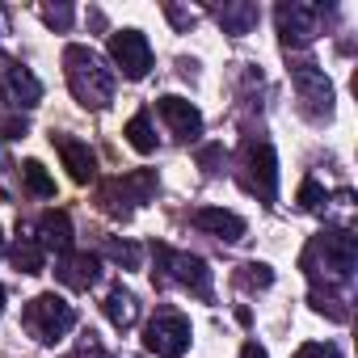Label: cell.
Listing matches in <instances>:
<instances>
[{
    "mask_svg": "<svg viewBox=\"0 0 358 358\" xmlns=\"http://www.w3.org/2000/svg\"><path fill=\"white\" fill-rule=\"evenodd\" d=\"M5 169H9V160H5V156H0V186H5V182H9V177H5Z\"/></svg>",
    "mask_w": 358,
    "mask_h": 358,
    "instance_id": "cell-29",
    "label": "cell"
},
{
    "mask_svg": "<svg viewBox=\"0 0 358 358\" xmlns=\"http://www.w3.org/2000/svg\"><path fill=\"white\" fill-rule=\"evenodd\" d=\"M156 253H160V262H164V270H169V278H173V282L190 287L199 299H211V270H207V262H203V257H190V253H169V249H156Z\"/></svg>",
    "mask_w": 358,
    "mask_h": 358,
    "instance_id": "cell-10",
    "label": "cell"
},
{
    "mask_svg": "<svg viewBox=\"0 0 358 358\" xmlns=\"http://www.w3.org/2000/svg\"><path fill=\"white\" fill-rule=\"evenodd\" d=\"M194 228H203V232H211V236H220V241H241V236H245V220L232 215V211H224V207H203V211H194Z\"/></svg>",
    "mask_w": 358,
    "mask_h": 358,
    "instance_id": "cell-16",
    "label": "cell"
},
{
    "mask_svg": "<svg viewBox=\"0 0 358 358\" xmlns=\"http://www.w3.org/2000/svg\"><path fill=\"white\" fill-rule=\"evenodd\" d=\"M0 22H5V9H0Z\"/></svg>",
    "mask_w": 358,
    "mask_h": 358,
    "instance_id": "cell-32",
    "label": "cell"
},
{
    "mask_svg": "<svg viewBox=\"0 0 358 358\" xmlns=\"http://www.w3.org/2000/svg\"><path fill=\"white\" fill-rule=\"evenodd\" d=\"M241 358H270V354H266V350H262L257 341H245V350H241Z\"/></svg>",
    "mask_w": 358,
    "mask_h": 358,
    "instance_id": "cell-28",
    "label": "cell"
},
{
    "mask_svg": "<svg viewBox=\"0 0 358 358\" xmlns=\"http://www.w3.org/2000/svg\"><path fill=\"white\" fill-rule=\"evenodd\" d=\"M0 89H5L9 101L22 106V110H34V106L43 101V85H38V76H34L30 68H22L17 59H9V55H0Z\"/></svg>",
    "mask_w": 358,
    "mask_h": 358,
    "instance_id": "cell-9",
    "label": "cell"
},
{
    "mask_svg": "<svg viewBox=\"0 0 358 358\" xmlns=\"http://www.w3.org/2000/svg\"><path fill=\"white\" fill-rule=\"evenodd\" d=\"M143 345L156 358H182L190 350V320L177 312H160L148 329H143Z\"/></svg>",
    "mask_w": 358,
    "mask_h": 358,
    "instance_id": "cell-4",
    "label": "cell"
},
{
    "mask_svg": "<svg viewBox=\"0 0 358 358\" xmlns=\"http://www.w3.org/2000/svg\"><path fill=\"white\" fill-rule=\"evenodd\" d=\"M43 22H47V26H59V30H64V26L72 22V9H68V5H59V9H43Z\"/></svg>",
    "mask_w": 358,
    "mask_h": 358,
    "instance_id": "cell-25",
    "label": "cell"
},
{
    "mask_svg": "<svg viewBox=\"0 0 358 358\" xmlns=\"http://www.w3.org/2000/svg\"><path fill=\"white\" fill-rule=\"evenodd\" d=\"M101 274V262L93 253H64L59 257V282L76 287V291H89Z\"/></svg>",
    "mask_w": 358,
    "mask_h": 358,
    "instance_id": "cell-15",
    "label": "cell"
},
{
    "mask_svg": "<svg viewBox=\"0 0 358 358\" xmlns=\"http://www.w3.org/2000/svg\"><path fill=\"white\" fill-rule=\"evenodd\" d=\"M38 245H43V253H72V220H68V211H43V220H38Z\"/></svg>",
    "mask_w": 358,
    "mask_h": 358,
    "instance_id": "cell-14",
    "label": "cell"
},
{
    "mask_svg": "<svg viewBox=\"0 0 358 358\" xmlns=\"http://www.w3.org/2000/svg\"><path fill=\"white\" fill-rule=\"evenodd\" d=\"M13 266H17L22 274H43L47 253H43L38 236H30V232H22V236H17V245H13Z\"/></svg>",
    "mask_w": 358,
    "mask_h": 358,
    "instance_id": "cell-17",
    "label": "cell"
},
{
    "mask_svg": "<svg viewBox=\"0 0 358 358\" xmlns=\"http://www.w3.org/2000/svg\"><path fill=\"white\" fill-rule=\"evenodd\" d=\"M110 59L127 80H143L152 72V47L139 30H114L110 34Z\"/></svg>",
    "mask_w": 358,
    "mask_h": 358,
    "instance_id": "cell-5",
    "label": "cell"
},
{
    "mask_svg": "<svg viewBox=\"0 0 358 358\" xmlns=\"http://www.w3.org/2000/svg\"><path fill=\"white\" fill-rule=\"evenodd\" d=\"M22 177H26V190H30V194L55 199V182H51V173H47L38 160H26V164H22Z\"/></svg>",
    "mask_w": 358,
    "mask_h": 358,
    "instance_id": "cell-20",
    "label": "cell"
},
{
    "mask_svg": "<svg viewBox=\"0 0 358 358\" xmlns=\"http://www.w3.org/2000/svg\"><path fill=\"white\" fill-rule=\"evenodd\" d=\"M299 207H303V211H320V207H324V190H320L316 182H303V186H299Z\"/></svg>",
    "mask_w": 358,
    "mask_h": 358,
    "instance_id": "cell-23",
    "label": "cell"
},
{
    "mask_svg": "<svg viewBox=\"0 0 358 358\" xmlns=\"http://www.w3.org/2000/svg\"><path fill=\"white\" fill-rule=\"evenodd\" d=\"M156 190V173L152 169H139V173H127V177H114V182L101 186V207L110 215H131L135 203H148Z\"/></svg>",
    "mask_w": 358,
    "mask_h": 358,
    "instance_id": "cell-3",
    "label": "cell"
},
{
    "mask_svg": "<svg viewBox=\"0 0 358 358\" xmlns=\"http://www.w3.org/2000/svg\"><path fill=\"white\" fill-rule=\"evenodd\" d=\"M0 312H5V287H0Z\"/></svg>",
    "mask_w": 358,
    "mask_h": 358,
    "instance_id": "cell-30",
    "label": "cell"
},
{
    "mask_svg": "<svg viewBox=\"0 0 358 358\" xmlns=\"http://www.w3.org/2000/svg\"><path fill=\"white\" fill-rule=\"evenodd\" d=\"M110 253H114L118 262H127V266H135V262H139V249H135V245H110Z\"/></svg>",
    "mask_w": 358,
    "mask_h": 358,
    "instance_id": "cell-26",
    "label": "cell"
},
{
    "mask_svg": "<svg viewBox=\"0 0 358 358\" xmlns=\"http://www.w3.org/2000/svg\"><path fill=\"white\" fill-rule=\"evenodd\" d=\"M64 72H68V85H72V97L85 106V110H106L114 101V72L106 68V59L80 43H72L64 51Z\"/></svg>",
    "mask_w": 358,
    "mask_h": 358,
    "instance_id": "cell-1",
    "label": "cell"
},
{
    "mask_svg": "<svg viewBox=\"0 0 358 358\" xmlns=\"http://www.w3.org/2000/svg\"><path fill=\"white\" fill-rule=\"evenodd\" d=\"M51 143L59 148L64 169H68L72 182H93V173H97V156H93V148H89V143H80V139H72V135H51Z\"/></svg>",
    "mask_w": 358,
    "mask_h": 358,
    "instance_id": "cell-13",
    "label": "cell"
},
{
    "mask_svg": "<svg viewBox=\"0 0 358 358\" xmlns=\"http://www.w3.org/2000/svg\"><path fill=\"white\" fill-rule=\"evenodd\" d=\"M215 17H220V26L228 30V34H249L253 30V22H257V5H224V9H215Z\"/></svg>",
    "mask_w": 358,
    "mask_h": 358,
    "instance_id": "cell-19",
    "label": "cell"
},
{
    "mask_svg": "<svg viewBox=\"0 0 358 358\" xmlns=\"http://www.w3.org/2000/svg\"><path fill=\"white\" fill-rule=\"evenodd\" d=\"M106 316H110V324H114V329H131V324H135V316H139L135 295H131V291H122V287H114V291L106 295Z\"/></svg>",
    "mask_w": 358,
    "mask_h": 358,
    "instance_id": "cell-18",
    "label": "cell"
},
{
    "mask_svg": "<svg viewBox=\"0 0 358 358\" xmlns=\"http://www.w3.org/2000/svg\"><path fill=\"white\" fill-rule=\"evenodd\" d=\"M72 324H76V308H72L64 295H55V291L34 295V299L26 303V329L34 333V341L55 345V341H64V337L72 333Z\"/></svg>",
    "mask_w": 358,
    "mask_h": 358,
    "instance_id": "cell-2",
    "label": "cell"
},
{
    "mask_svg": "<svg viewBox=\"0 0 358 358\" xmlns=\"http://www.w3.org/2000/svg\"><path fill=\"white\" fill-rule=\"evenodd\" d=\"M312 253H320L324 257V270L333 274V278H350L354 274V262H358V245H354V236L350 232H324L316 245H312Z\"/></svg>",
    "mask_w": 358,
    "mask_h": 358,
    "instance_id": "cell-11",
    "label": "cell"
},
{
    "mask_svg": "<svg viewBox=\"0 0 358 358\" xmlns=\"http://www.w3.org/2000/svg\"><path fill=\"white\" fill-rule=\"evenodd\" d=\"M127 143H131L135 152H143V156L156 148V131H152V118H148V114H135V118L127 122Z\"/></svg>",
    "mask_w": 358,
    "mask_h": 358,
    "instance_id": "cell-21",
    "label": "cell"
},
{
    "mask_svg": "<svg viewBox=\"0 0 358 358\" xmlns=\"http://www.w3.org/2000/svg\"><path fill=\"white\" fill-rule=\"evenodd\" d=\"M156 114L173 127V135L177 139H199L203 135V114H199V106H190L186 97H160L156 101Z\"/></svg>",
    "mask_w": 358,
    "mask_h": 358,
    "instance_id": "cell-12",
    "label": "cell"
},
{
    "mask_svg": "<svg viewBox=\"0 0 358 358\" xmlns=\"http://www.w3.org/2000/svg\"><path fill=\"white\" fill-rule=\"evenodd\" d=\"M320 5H299V0H287V5L274 9V22H278V38L282 47H308L316 38V22H320Z\"/></svg>",
    "mask_w": 358,
    "mask_h": 358,
    "instance_id": "cell-7",
    "label": "cell"
},
{
    "mask_svg": "<svg viewBox=\"0 0 358 358\" xmlns=\"http://www.w3.org/2000/svg\"><path fill=\"white\" fill-rule=\"evenodd\" d=\"M0 249H5V232H0Z\"/></svg>",
    "mask_w": 358,
    "mask_h": 358,
    "instance_id": "cell-31",
    "label": "cell"
},
{
    "mask_svg": "<svg viewBox=\"0 0 358 358\" xmlns=\"http://www.w3.org/2000/svg\"><path fill=\"white\" fill-rule=\"evenodd\" d=\"M291 80H295V93H299V101H303V110L312 118H329L333 114V85H329L324 68L303 59V64L291 68Z\"/></svg>",
    "mask_w": 358,
    "mask_h": 358,
    "instance_id": "cell-6",
    "label": "cell"
},
{
    "mask_svg": "<svg viewBox=\"0 0 358 358\" xmlns=\"http://www.w3.org/2000/svg\"><path fill=\"white\" fill-rule=\"evenodd\" d=\"M245 186L257 194V199H266V203H274L278 199V160H274V148L270 143H245Z\"/></svg>",
    "mask_w": 358,
    "mask_h": 358,
    "instance_id": "cell-8",
    "label": "cell"
},
{
    "mask_svg": "<svg viewBox=\"0 0 358 358\" xmlns=\"http://www.w3.org/2000/svg\"><path fill=\"white\" fill-rule=\"evenodd\" d=\"M274 282V274H270V266H262V262H249V266H241V274H236V287H245V291H262V287H270Z\"/></svg>",
    "mask_w": 358,
    "mask_h": 358,
    "instance_id": "cell-22",
    "label": "cell"
},
{
    "mask_svg": "<svg viewBox=\"0 0 358 358\" xmlns=\"http://www.w3.org/2000/svg\"><path fill=\"white\" fill-rule=\"evenodd\" d=\"M295 358H341V350L333 341H308V345H299Z\"/></svg>",
    "mask_w": 358,
    "mask_h": 358,
    "instance_id": "cell-24",
    "label": "cell"
},
{
    "mask_svg": "<svg viewBox=\"0 0 358 358\" xmlns=\"http://www.w3.org/2000/svg\"><path fill=\"white\" fill-rule=\"evenodd\" d=\"M194 17H199L194 9L186 13V9H177V5H169V22H173V26H194Z\"/></svg>",
    "mask_w": 358,
    "mask_h": 358,
    "instance_id": "cell-27",
    "label": "cell"
}]
</instances>
